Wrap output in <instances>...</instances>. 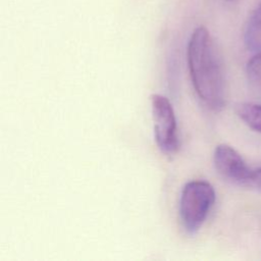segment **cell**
<instances>
[{
    "label": "cell",
    "instance_id": "cell-1",
    "mask_svg": "<svg viewBox=\"0 0 261 261\" xmlns=\"http://www.w3.org/2000/svg\"><path fill=\"white\" fill-rule=\"evenodd\" d=\"M187 60L193 87L199 99L211 110L219 111L226 103V85L217 46L205 27L192 33Z\"/></svg>",
    "mask_w": 261,
    "mask_h": 261
},
{
    "label": "cell",
    "instance_id": "cell-2",
    "mask_svg": "<svg viewBox=\"0 0 261 261\" xmlns=\"http://www.w3.org/2000/svg\"><path fill=\"white\" fill-rule=\"evenodd\" d=\"M215 202V191L205 180L187 182L180 193L179 216L189 233H195L206 220Z\"/></svg>",
    "mask_w": 261,
    "mask_h": 261
},
{
    "label": "cell",
    "instance_id": "cell-3",
    "mask_svg": "<svg viewBox=\"0 0 261 261\" xmlns=\"http://www.w3.org/2000/svg\"><path fill=\"white\" fill-rule=\"evenodd\" d=\"M151 109L154 122V136L159 149L172 154L179 147L176 118L170 101L159 94L151 96Z\"/></svg>",
    "mask_w": 261,
    "mask_h": 261
},
{
    "label": "cell",
    "instance_id": "cell-4",
    "mask_svg": "<svg viewBox=\"0 0 261 261\" xmlns=\"http://www.w3.org/2000/svg\"><path fill=\"white\" fill-rule=\"evenodd\" d=\"M213 163L223 178L239 186L249 187L253 169L232 147L226 144L218 145L213 153Z\"/></svg>",
    "mask_w": 261,
    "mask_h": 261
},
{
    "label": "cell",
    "instance_id": "cell-5",
    "mask_svg": "<svg viewBox=\"0 0 261 261\" xmlns=\"http://www.w3.org/2000/svg\"><path fill=\"white\" fill-rule=\"evenodd\" d=\"M244 41L249 50L254 52L261 51V2L247 21Z\"/></svg>",
    "mask_w": 261,
    "mask_h": 261
},
{
    "label": "cell",
    "instance_id": "cell-6",
    "mask_svg": "<svg viewBox=\"0 0 261 261\" xmlns=\"http://www.w3.org/2000/svg\"><path fill=\"white\" fill-rule=\"evenodd\" d=\"M238 116L252 129L261 134V105L240 103L236 107Z\"/></svg>",
    "mask_w": 261,
    "mask_h": 261
},
{
    "label": "cell",
    "instance_id": "cell-7",
    "mask_svg": "<svg viewBox=\"0 0 261 261\" xmlns=\"http://www.w3.org/2000/svg\"><path fill=\"white\" fill-rule=\"evenodd\" d=\"M246 73L251 86L261 91V51L253 55L246 66Z\"/></svg>",
    "mask_w": 261,
    "mask_h": 261
},
{
    "label": "cell",
    "instance_id": "cell-8",
    "mask_svg": "<svg viewBox=\"0 0 261 261\" xmlns=\"http://www.w3.org/2000/svg\"><path fill=\"white\" fill-rule=\"evenodd\" d=\"M249 187H254L261 191V168L253 170Z\"/></svg>",
    "mask_w": 261,
    "mask_h": 261
},
{
    "label": "cell",
    "instance_id": "cell-9",
    "mask_svg": "<svg viewBox=\"0 0 261 261\" xmlns=\"http://www.w3.org/2000/svg\"><path fill=\"white\" fill-rule=\"evenodd\" d=\"M225 1H232V0H225Z\"/></svg>",
    "mask_w": 261,
    "mask_h": 261
}]
</instances>
